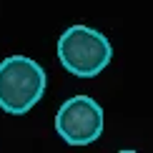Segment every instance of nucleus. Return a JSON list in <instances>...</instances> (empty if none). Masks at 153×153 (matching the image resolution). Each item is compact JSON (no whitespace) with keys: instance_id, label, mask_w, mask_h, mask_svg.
Masks as SVG:
<instances>
[{"instance_id":"obj_1","label":"nucleus","mask_w":153,"mask_h":153,"mask_svg":"<svg viewBox=\"0 0 153 153\" xmlns=\"http://www.w3.org/2000/svg\"><path fill=\"white\" fill-rule=\"evenodd\" d=\"M58 60L75 78H95L113 58L111 40L95 28L71 25L58 38Z\"/></svg>"},{"instance_id":"obj_2","label":"nucleus","mask_w":153,"mask_h":153,"mask_svg":"<svg viewBox=\"0 0 153 153\" xmlns=\"http://www.w3.org/2000/svg\"><path fill=\"white\" fill-rule=\"evenodd\" d=\"M45 93V71L28 55L0 60V108L10 116H23Z\"/></svg>"},{"instance_id":"obj_3","label":"nucleus","mask_w":153,"mask_h":153,"mask_svg":"<svg viewBox=\"0 0 153 153\" xmlns=\"http://www.w3.org/2000/svg\"><path fill=\"white\" fill-rule=\"evenodd\" d=\"M55 133L68 146H91L103 133V108L91 95H73L55 113Z\"/></svg>"}]
</instances>
